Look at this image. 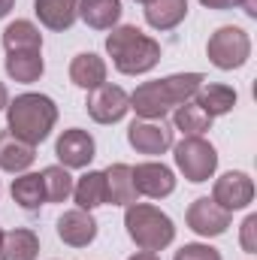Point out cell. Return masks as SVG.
Instances as JSON below:
<instances>
[{
	"label": "cell",
	"mask_w": 257,
	"mask_h": 260,
	"mask_svg": "<svg viewBox=\"0 0 257 260\" xmlns=\"http://www.w3.org/2000/svg\"><path fill=\"white\" fill-rule=\"evenodd\" d=\"M203 82H206L203 73H176V76H167V79L142 82L130 94V109L145 121H164V115L170 109L191 100Z\"/></svg>",
	"instance_id": "obj_1"
},
{
	"label": "cell",
	"mask_w": 257,
	"mask_h": 260,
	"mask_svg": "<svg viewBox=\"0 0 257 260\" xmlns=\"http://www.w3.org/2000/svg\"><path fill=\"white\" fill-rule=\"evenodd\" d=\"M6 121L18 139L40 145L49 139V133L58 124V106L52 97L27 91V94H18L15 100L6 103Z\"/></svg>",
	"instance_id": "obj_2"
},
{
	"label": "cell",
	"mask_w": 257,
	"mask_h": 260,
	"mask_svg": "<svg viewBox=\"0 0 257 260\" xmlns=\"http://www.w3.org/2000/svg\"><path fill=\"white\" fill-rule=\"evenodd\" d=\"M106 52H109L115 70L124 76L148 73L160 61V43L151 40L148 34H142L136 24L112 27V34L106 37Z\"/></svg>",
	"instance_id": "obj_3"
},
{
	"label": "cell",
	"mask_w": 257,
	"mask_h": 260,
	"mask_svg": "<svg viewBox=\"0 0 257 260\" xmlns=\"http://www.w3.org/2000/svg\"><path fill=\"white\" fill-rule=\"evenodd\" d=\"M124 227L127 236L142 248V251H164L176 239V224L167 212H160L151 203H133L124 212Z\"/></svg>",
	"instance_id": "obj_4"
},
{
	"label": "cell",
	"mask_w": 257,
	"mask_h": 260,
	"mask_svg": "<svg viewBox=\"0 0 257 260\" xmlns=\"http://www.w3.org/2000/svg\"><path fill=\"white\" fill-rule=\"evenodd\" d=\"M206 55L218 70H239L251 58V37L236 24L218 27L206 43Z\"/></svg>",
	"instance_id": "obj_5"
},
{
	"label": "cell",
	"mask_w": 257,
	"mask_h": 260,
	"mask_svg": "<svg viewBox=\"0 0 257 260\" xmlns=\"http://www.w3.org/2000/svg\"><path fill=\"white\" fill-rule=\"evenodd\" d=\"M173 151H176V167L194 185L209 182L215 176V170H218V151L203 136H185Z\"/></svg>",
	"instance_id": "obj_6"
},
{
	"label": "cell",
	"mask_w": 257,
	"mask_h": 260,
	"mask_svg": "<svg viewBox=\"0 0 257 260\" xmlns=\"http://www.w3.org/2000/svg\"><path fill=\"white\" fill-rule=\"evenodd\" d=\"M85 106L97 124H115L130 112V94L118 85H100L88 94Z\"/></svg>",
	"instance_id": "obj_7"
},
{
	"label": "cell",
	"mask_w": 257,
	"mask_h": 260,
	"mask_svg": "<svg viewBox=\"0 0 257 260\" xmlns=\"http://www.w3.org/2000/svg\"><path fill=\"white\" fill-rule=\"evenodd\" d=\"M188 227H191L197 236H206V239H215V236H224L227 227H230V212L221 209L215 200L209 197H197L191 206H188V215H185Z\"/></svg>",
	"instance_id": "obj_8"
},
{
	"label": "cell",
	"mask_w": 257,
	"mask_h": 260,
	"mask_svg": "<svg viewBox=\"0 0 257 260\" xmlns=\"http://www.w3.org/2000/svg\"><path fill=\"white\" fill-rule=\"evenodd\" d=\"M212 200L221 209H227V212H236V209L251 206V200H254V182H251V176L248 173H239V170L224 173L221 179H215Z\"/></svg>",
	"instance_id": "obj_9"
},
{
	"label": "cell",
	"mask_w": 257,
	"mask_h": 260,
	"mask_svg": "<svg viewBox=\"0 0 257 260\" xmlns=\"http://www.w3.org/2000/svg\"><path fill=\"white\" fill-rule=\"evenodd\" d=\"M55 154H58L61 167H67V170H82V167H88V164L94 160V154H97L94 136L82 127L64 130V133L58 136V142H55Z\"/></svg>",
	"instance_id": "obj_10"
},
{
	"label": "cell",
	"mask_w": 257,
	"mask_h": 260,
	"mask_svg": "<svg viewBox=\"0 0 257 260\" xmlns=\"http://www.w3.org/2000/svg\"><path fill=\"white\" fill-rule=\"evenodd\" d=\"M127 142L139 154H164L173 148V130L164 121H133L127 127Z\"/></svg>",
	"instance_id": "obj_11"
},
{
	"label": "cell",
	"mask_w": 257,
	"mask_h": 260,
	"mask_svg": "<svg viewBox=\"0 0 257 260\" xmlns=\"http://www.w3.org/2000/svg\"><path fill=\"white\" fill-rule=\"evenodd\" d=\"M133 185H136L139 194L151 197V200H164V197H170L176 191V176H173L170 167L148 160V164L133 167Z\"/></svg>",
	"instance_id": "obj_12"
},
{
	"label": "cell",
	"mask_w": 257,
	"mask_h": 260,
	"mask_svg": "<svg viewBox=\"0 0 257 260\" xmlns=\"http://www.w3.org/2000/svg\"><path fill=\"white\" fill-rule=\"evenodd\" d=\"M58 236L73 248H85L97 239V221L85 209H70L58 218Z\"/></svg>",
	"instance_id": "obj_13"
},
{
	"label": "cell",
	"mask_w": 257,
	"mask_h": 260,
	"mask_svg": "<svg viewBox=\"0 0 257 260\" xmlns=\"http://www.w3.org/2000/svg\"><path fill=\"white\" fill-rule=\"evenodd\" d=\"M34 160H37V145L18 139L12 130H0V170L24 173Z\"/></svg>",
	"instance_id": "obj_14"
},
{
	"label": "cell",
	"mask_w": 257,
	"mask_h": 260,
	"mask_svg": "<svg viewBox=\"0 0 257 260\" xmlns=\"http://www.w3.org/2000/svg\"><path fill=\"white\" fill-rule=\"evenodd\" d=\"M106 176V203L112 206H133L136 203V185H133V167L127 164H112L109 170H103Z\"/></svg>",
	"instance_id": "obj_15"
},
{
	"label": "cell",
	"mask_w": 257,
	"mask_h": 260,
	"mask_svg": "<svg viewBox=\"0 0 257 260\" xmlns=\"http://www.w3.org/2000/svg\"><path fill=\"white\" fill-rule=\"evenodd\" d=\"M34 12L49 30H70L79 18V0H34Z\"/></svg>",
	"instance_id": "obj_16"
},
{
	"label": "cell",
	"mask_w": 257,
	"mask_h": 260,
	"mask_svg": "<svg viewBox=\"0 0 257 260\" xmlns=\"http://www.w3.org/2000/svg\"><path fill=\"white\" fill-rule=\"evenodd\" d=\"M70 82L85 88V91H94L100 85H106V61L94 52H82L73 58L70 64Z\"/></svg>",
	"instance_id": "obj_17"
},
{
	"label": "cell",
	"mask_w": 257,
	"mask_h": 260,
	"mask_svg": "<svg viewBox=\"0 0 257 260\" xmlns=\"http://www.w3.org/2000/svg\"><path fill=\"white\" fill-rule=\"evenodd\" d=\"M194 97H197V106H200L209 118H218V115L233 112V106H236V100H239L230 85H218V82H212V85L203 82Z\"/></svg>",
	"instance_id": "obj_18"
},
{
	"label": "cell",
	"mask_w": 257,
	"mask_h": 260,
	"mask_svg": "<svg viewBox=\"0 0 257 260\" xmlns=\"http://www.w3.org/2000/svg\"><path fill=\"white\" fill-rule=\"evenodd\" d=\"M79 18L94 30H112L121 18V0H79Z\"/></svg>",
	"instance_id": "obj_19"
},
{
	"label": "cell",
	"mask_w": 257,
	"mask_h": 260,
	"mask_svg": "<svg viewBox=\"0 0 257 260\" xmlns=\"http://www.w3.org/2000/svg\"><path fill=\"white\" fill-rule=\"evenodd\" d=\"M40 254V236L27 227H15L3 233L0 242V260H37Z\"/></svg>",
	"instance_id": "obj_20"
},
{
	"label": "cell",
	"mask_w": 257,
	"mask_h": 260,
	"mask_svg": "<svg viewBox=\"0 0 257 260\" xmlns=\"http://www.w3.org/2000/svg\"><path fill=\"white\" fill-rule=\"evenodd\" d=\"M188 0H148L145 3V21L154 30H173L185 21Z\"/></svg>",
	"instance_id": "obj_21"
},
{
	"label": "cell",
	"mask_w": 257,
	"mask_h": 260,
	"mask_svg": "<svg viewBox=\"0 0 257 260\" xmlns=\"http://www.w3.org/2000/svg\"><path fill=\"white\" fill-rule=\"evenodd\" d=\"M3 49L9 52H43V34L34 21L18 18L3 30Z\"/></svg>",
	"instance_id": "obj_22"
},
{
	"label": "cell",
	"mask_w": 257,
	"mask_h": 260,
	"mask_svg": "<svg viewBox=\"0 0 257 260\" xmlns=\"http://www.w3.org/2000/svg\"><path fill=\"white\" fill-rule=\"evenodd\" d=\"M73 197H76L79 209H85V212H91V209H97V206H106V176L97 173V170L85 173V176L73 185Z\"/></svg>",
	"instance_id": "obj_23"
},
{
	"label": "cell",
	"mask_w": 257,
	"mask_h": 260,
	"mask_svg": "<svg viewBox=\"0 0 257 260\" xmlns=\"http://www.w3.org/2000/svg\"><path fill=\"white\" fill-rule=\"evenodd\" d=\"M43 52H9L6 55V73H9V79H15V82H24V85H30V82H37L40 76H43Z\"/></svg>",
	"instance_id": "obj_24"
},
{
	"label": "cell",
	"mask_w": 257,
	"mask_h": 260,
	"mask_svg": "<svg viewBox=\"0 0 257 260\" xmlns=\"http://www.w3.org/2000/svg\"><path fill=\"white\" fill-rule=\"evenodd\" d=\"M12 200L24 209V212H37L46 203L43 191V179L37 173H21L18 179H12Z\"/></svg>",
	"instance_id": "obj_25"
},
{
	"label": "cell",
	"mask_w": 257,
	"mask_h": 260,
	"mask_svg": "<svg viewBox=\"0 0 257 260\" xmlns=\"http://www.w3.org/2000/svg\"><path fill=\"white\" fill-rule=\"evenodd\" d=\"M173 124H176V130H182L185 136H203L206 130H212V118L197 103H182V106H176Z\"/></svg>",
	"instance_id": "obj_26"
},
{
	"label": "cell",
	"mask_w": 257,
	"mask_h": 260,
	"mask_svg": "<svg viewBox=\"0 0 257 260\" xmlns=\"http://www.w3.org/2000/svg\"><path fill=\"white\" fill-rule=\"evenodd\" d=\"M40 179H43V191L49 203H64L73 194V176L67 173V167H46Z\"/></svg>",
	"instance_id": "obj_27"
},
{
	"label": "cell",
	"mask_w": 257,
	"mask_h": 260,
	"mask_svg": "<svg viewBox=\"0 0 257 260\" xmlns=\"http://www.w3.org/2000/svg\"><path fill=\"white\" fill-rule=\"evenodd\" d=\"M176 260H221V251L212 245H203V242H191L176 251Z\"/></svg>",
	"instance_id": "obj_28"
},
{
	"label": "cell",
	"mask_w": 257,
	"mask_h": 260,
	"mask_svg": "<svg viewBox=\"0 0 257 260\" xmlns=\"http://www.w3.org/2000/svg\"><path fill=\"white\" fill-rule=\"evenodd\" d=\"M254 233H257V215H248V218L242 221V236H239V242H242V251H245V254H254V251H257Z\"/></svg>",
	"instance_id": "obj_29"
},
{
	"label": "cell",
	"mask_w": 257,
	"mask_h": 260,
	"mask_svg": "<svg viewBox=\"0 0 257 260\" xmlns=\"http://www.w3.org/2000/svg\"><path fill=\"white\" fill-rule=\"evenodd\" d=\"M203 6H209V9H233V6H239L242 0H200Z\"/></svg>",
	"instance_id": "obj_30"
},
{
	"label": "cell",
	"mask_w": 257,
	"mask_h": 260,
	"mask_svg": "<svg viewBox=\"0 0 257 260\" xmlns=\"http://www.w3.org/2000/svg\"><path fill=\"white\" fill-rule=\"evenodd\" d=\"M239 6H242V12H245L248 18H257V0H242Z\"/></svg>",
	"instance_id": "obj_31"
},
{
	"label": "cell",
	"mask_w": 257,
	"mask_h": 260,
	"mask_svg": "<svg viewBox=\"0 0 257 260\" xmlns=\"http://www.w3.org/2000/svg\"><path fill=\"white\" fill-rule=\"evenodd\" d=\"M12 6H15V0H0V18H6L12 12Z\"/></svg>",
	"instance_id": "obj_32"
},
{
	"label": "cell",
	"mask_w": 257,
	"mask_h": 260,
	"mask_svg": "<svg viewBox=\"0 0 257 260\" xmlns=\"http://www.w3.org/2000/svg\"><path fill=\"white\" fill-rule=\"evenodd\" d=\"M6 103H9V91H6V85L0 82V109H6Z\"/></svg>",
	"instance_id": "obj_33"
},
{
	"label": "cell",
	"mask_w": 257,
	"mask_h": 260,
	"mask_svg": "<svg viewBox=\"0 0 257 260\" xmlns=\"http://www.w3.org/2000/svg\"><path fill=\"white\" fill-rule=\"evenodd\" d=\"M130 260H160L157 254H151V251H139V254H133Z\"/></svg>",
	"instance_id": "obj_34"
},
{
	"label": "cell",
	"mask_w": 257,
	"mask_h": 260,
	"mask_svg": "<svg viewBox=\"0 0 257 260\" xmlns=\"http://www.w3.org/2000/svg\"><path fill=\"white\" fill-rule=\"evenodd\" d=\"M0 242H3V230H0Z\"/></svg>",
	"instance_id": "obj_35"
},
{
	"label": "cell",
	"mask_w": 257,
	"mask_h": 260,
	"mask_svg": "<svg viewBox=\"0 0 257 260\" xmlns=\"http://www.w3.org/2000/svg\"><path fill=\"white\" fill-rule=\"evenodd\" d=\"M139 3H148V0H139Z\"/></svg>",
	"instance_id": "obj_36"
}]
</instances>
